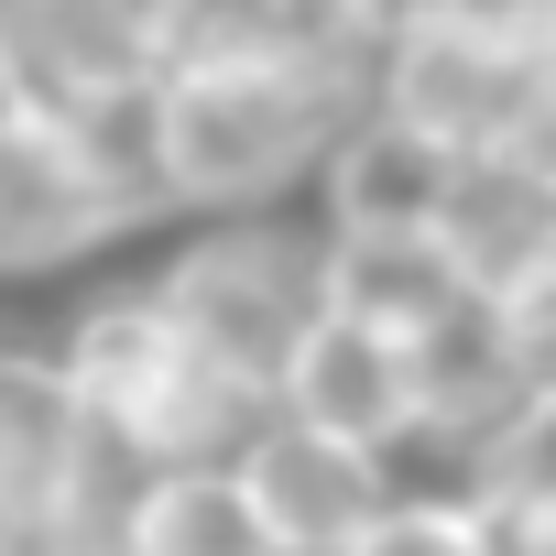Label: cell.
<instances>
[{
    "mask_svg": "<svg viewBox=\"0 0 556 556\" xmlns=\"http://www.w3.org/2000/svg\"><path fill=\"white\" fill-rule=\"evenodd\" d=\"M382 77V23H350L317 0V23L273 55H164L131 153L164 197V218H251L317 186L328 142L371 110Z\"/></svg>",
    "mask_w": 556,
    "mask_h": 556,
    "instance_id": "1",
    "label": "cell"
},
{
    "mask_svg": "<svg viewBox=\"0 0 556 556\" xmlns=\"http://www.w3.org/2000/svg\"><path fill=\"white\" fill-rule=\"evenodd\" d=\"M153 218L164 197L131 153V121H88L55 99L0 110V285H55Z\"/></svg>",
    "mask_w": 556,
    "mask_h": 556,
    "instance_id": "2",
    "label": "cell"
},
{
    "mask_svg": "<svg viewBox=\"0 0 556 556\" xmlns=\"http://www.w3.org/2000/svg\"><path fill=\"white\" fill-rule=\"evenodd\" d=\"M142 285H153V306L175 317L186 350H207V361L273 382V371H285V350L306 339V317L328 306V240H317V218L295 229L285 207L197 218V229L142 273Z\"/></svg>",
    "mask_w": 556,
    "mask_h": 556,
    "instance_id": "3",
    "label": "cell"
},
{
    "mask_svg": "<svg viewBox=\"0 0 556 556\" xmlns=\"http://www.w3.org/2000/svg\"><path fill=\"white\" fill-rule=\"evenodd\" d=\"M371 110L415 142H437L447 164L469 153H513L523 121H534V55L415 0L404 23H382V77H371Z\"/></svg>",
    "mask_w": 556,
    "mask_h": 556,
    "instance_id": "4",
    "label": "cell"
},
{
    "mask_svg": "<svg viewBox=\"0 0 556 556\" xmlns=\"http://www.w3.org/2000/svg\"><path fill=\"white\" fill-rule=\"evenodd\" d=\"M229 469H240L262 534L285 545V556H339V545H350V534L404 491V458H393V447L339 437V426H306V415H285V404H273V415L240 437Z\"/></svg>",
    "mask_w": 556,
    "mask_h": 556,
    "instance_id": "5",
    "label": "cell"
},
{
    "mask_svg": "<svg viewBox=\"0 0 556 556\" xmlns=\"http://www.w3.org/2000/svg\"><path fill=\"white\" fill-rule=\"evenodd\" d=\"M273 404L404 458L415 447V339L382 328V317H361V306H317L306 339L285 350V371H273Z\"/></svg>",
    "mask_w": 556,
    "mask_h": 556,
    "instance_id": "6",
    "label": "cell"
},
{
    "mask_svg": "<svg viewBox=\"0 0 556 556\" xmlns=\"http://www.w3.org/2000/svg\"><path fill=\"white\" fill-rule=\"evenodd\" d=\"M88 458H99V415L66 382V361L34 339H0V534H23L45 556V523Z\"/></svg>",
    "mask_w": 556,
    "mask_h": 556,
    "instance_id": "7",
    "label": "cell"
},
{
    "mask_svg": "<svg viewBox=\"0 0 556 556\" xmlns=\"http://www.w3.org/2000/svg\"><path fill=\"white\" fill-rule=\"evenodd\" d=\"M437 240L458 251V273H469L480 295H491V285H513L523 262H545V251H556V175H545L534 153H469V164L447 175Z\"/></svg>",
    "mask_w": 556,
    "mask_h": 556,
    "instance_id": "8",
    "label": "cell"
},
{
    "mask_svg": "<svg viewBox=\"0 0 556 556\" xmlns=\"http://www.w3.org/2000/svg\"><path fill=\"white\" fill-rule=\"evenodd\" d=\"M447 153L437 142H415V131H393L382 110H361L339 142H328V164H317V218L328 229H437V207H447Z\"/></svg>",
    "mask_w": 556,
    "mask_h": 556,
    "instance_id": "9",
    "label": "cell"
},
{
    "mask_svg": "<svg viewBox=\"0 0 556 556\" xmlns=\"http://www.w3.org/2000/svg\"><path fill=\"white\" fill-rule=\"evenodd\" d=\"M121 556H285V545L262 534V513H251L229 458H164V469L131 480Z\"/></svg>",
    "mask_w": 556,
    "mask_h": 556,
    "instance_id": "10",
    "label": "cell"
},
{
    "mask_svg": "<svg viewBox=\"0 0 556 556\" xmlns=\"http://www.w3.org/2000/svg\"><path fill=\"white\" fill-rule=\"evenodd\" d=\"M317 240H328V306H361V317H382V328H404V339H415L437 306L480 295L437 229H328V218H317Z\"/></svg>",
    "mask_w": 556,
    "mask_h": 556,
    "instance_id": "11",
    "label": "cell"
},
{
    "mask_svg": "<svg viewBox=\"0 0 556 556\" xmlns=\"http://www.w3.org/2000/svg\"><path fill=\"white\" fill-rule=\"evenodd\" d=\"M339 556H502V513H491L480 491H458V480H415V469H404V491H393Z\"/></svg>",
    "mask_w": 556,
    "mask_h": 556,
    "instance_id": "12",
    "label": "cell"
},
{
    "mask_svg": "<svg viewBox=\"0 0 556 556\" xmlns=\"http://www.w3.org/2000/svg\"><path fill=\"white\" fill-rule=\"evenodd\" d=\"M491 317H502V350H513V371L556 404V251L545 262H523L513 285H491Z\"/></svg>",
    "mask_w": 556,
    "mask_h": 556,
    "instance_id": "13",
    "label": "cell"
},
{
    "mask_svg": "<svg viewBox=\"0 0 556 556\" xmlns=\"http://www.w3.org/2000/svg\"><path fill=\"white\" fill-rule=\"evenodd\" d=\"M491 513H502V556H556V480L523 502H491Z\"/></svg>",
    "mask_w": 556,
    "mask_h": 556,
    "instance_id": "14",
    "label": "cell"
},
{
    "mask_svg": "<svg viewBox=\"0 0 556 556\" xmlns=\"http://www.w3.org/2000/svg\"><path fill=\"white\" fill-rule=\"evenodd\" d=\"M328 12H350V23H404L415 0H328Z\"/></svg>",
    "mask_w": 556,
    "mask_h": 556,
    "instance_id": "15",
    "label": "cell"
},
{
    "mask_svg": "<svg viewBox=\"0 0 556 556\" xmlns=\"http://www.w3.org/2000/svg\"><path fill=\"white\" fill-rule=\"evenodd\" d=\"M12 99H23V77H12V55H0V110H12Z\"/></svg>",
    "mask_w": 556,
    "mask_h": 556,
    "instance_id": "16",
    "label": "cell"
}]
</instances>
